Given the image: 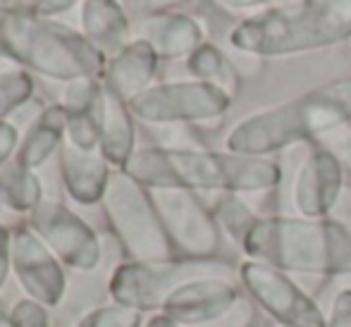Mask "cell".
Instances as JSON below:
<instances>
[{
    "label": "cell",
    "instance_id": "cell-17",
    "mask_svg": "<svg viewBox=\"0 0 351 327\" xmlns=\"http://www.w3.org/2000/svg\"><path fill=\"white\" fill-rule=\"evenodd\" d=\"M273 327H282V325H273Z\"/></svg>",
    "mask_w": 351,
    "mask_h": 327
},
{
    "label": "cell",
    "instance_id": "cell-4",
    "mask_svg": "<svg viewBox=\"0 0 351 327\" xmlns=\"http://www.w3.org/2000/svg\"><path fill=\"white\" fill-rule=\"evenodd\" d=\"M172 182L189 189H208L222 194H263L278 189L282 167L273 158L241 153L177 151L162 158Z\"/></svg>",
    "mask_w": 351,
    "mask_h": 327
},
{
    "label": "cell",
    "instance_id": "cell-12",
    "mask_svg": "<svg viewBox=\"0 0 351 327\" xmlns=\"http://www.w3.org/2000/svg\"><path fill=\"white\" fill-rule=\"evenodd\" d=\"M318 143L320 148H325V151L337 158V162L344 167V172H351V122H344V125L325 132L318 138Z\"/></svg>",
    "mask_w": 351,
    "mask_h": 327
},
{
    "label": "cell",
    "instance_id": "cell-9",
    "mask_svg": "<svg viewBox=\"0 0 351 327\" xmlns=\"http://www.w3.org/2000/svg\"><path fill=\"white\" fill-rule=\"evenodd\" d=\"M239 304V289L225 277H199L172 291L170 311L184 323H215Z\"/></svg>",
    "mask_w": 351,
    "mask_h": 327
},
{
    "label": "cell",
    "instance_id": "cell-6",
    "mask_svg": "<svg viewBox=\"0 0 351 327\" xmlns=\"http://www.w3.org/2000/svg\"><path fill=\"white\" fill-rule=\"evenodd\" d=\"M344 191V167L332 153L315 148L299 165L294 177V208L301 217L323 220L332 217Z\"/></svg>",
    "mask_w": 351,
    "mask_h": 327
},
{
    "label": "cell",
    "instance_id": "cell-7",
    "mask_svg": "<svg viewBox=\"0 0 351 327\" xmlns=\"http://www.w3.org/2000/svg\"><path fill=\"white\" fill-rule=\"evenodd\" d=\"M234 98L204 82L175 84L158 88L143 103V110L156 120H217L230 110Z\"/></svg>",
    "mask_w": 351,
    "mask_h": 327
},
{
    "label": "cell",
    "instance_id": "cell-1",
    "mask_svg": "<svg viewBox=\"0 0 351 327\" xmlns=\"http://www.w3.org/2000/svg\"><path fill=\"white\" fill-rule=\"evenodd\" d=\"M241 249L251 261L301 275H351V222L301 215L258 217Z\"/></svg>",
    "mask_w": 351,
    "mask_h": 327
},
{
    "label": "cell",
    "instance_id": "cell-10",
    "mask_svg": "<svg viewBox=\"0 0 351 327\" xmlns=\"http://www.w3.org/2000/svg\"><path fill=\"white\" fill-rule=\"evenodd\" d=\"M191 72L204 84L220 88V91H225L232 98L239 91V72H237L234 62L217 46L204 43L201 48H196L194 56H191Z\"/></svg>",
    "mask_w": 351,
    "mask_h": 327
},
{
    "label": "cell",
    "instance_id": "cell-16",
    "mask_svg": "<svg viewBox=\"0 0 351 327\" xmlns=\"http://www.w3.org/2000/svg\"><path fill=\"white\" fill-rule=\"evenodd\" d=\"M311 3H330V0H311Z\"/></svg>",
    "mask_w": 351,
    "mask_h": 327
},
{
    "label": "cell",
    "instance_id": "cell-11",
    "mask_svg": "<svg viewBox=\"0 0 351 327\" xmlns=\"http://www.w3.org/2000/svg\"><path fill=\"white\" fill-rule=\"evenodd\" d=\"M215 217L220 220V225L230 232L232 239H237L241 244L244 237L249 234V230L254 227V222L258 220V215L254 213V208L246 201H241L237 194H222L215 203Z\"/></svg>",
    "mask_w": 351,
    "mask_h": 327
},
{
    "label": "cell",
    "instance_id": "cell-3",
    "mask_svg": "<svg viewBox=\"0 0 351 327\" xmlns=\"http://www.w3.org/2000/svg\"><path fill=\"white\" fill-rule=\"evenodd\" d=\"M351 38V0L273 5L244 17L230 43L251 58H287L337 46Z\"/></svg>",
    "mask_w": 351,
    "mask_h": 327
},
{
    "label": "cell",
    "instance_id": "cell-8",
    "mask_svg": "<svg viewBox=\"0 0 351 327\" xmlns=\"http://www.w3.org/2000/svg\"><path fill=\"white\" fill-rule=\"evenodd\" d=\"M160 208L184 251L191 256H210L217 249L215 220L189 191H167L160 196Z\"/></svg>",
    "mask_w": 351,
    "mask_h": 327
},
{
    "label": "cell",
    "instance_id": "cell-5",
    "mask_svg": "<svg viewBox=\"0 0 351 327\" xmlns=\"http://www.w3.org/2000/svg\"><path fill=\"white\" fill-rule=\"evenodd\" d=\"M239 277L249 296L282 327H328L320 306L287 272L258 261H246Z\"/></svg>",
    "mask_w": 351,
    "mask_h": 327
},
{
    "label": "cell",
    "instance_id": "cell-15",
    "mask_svg": "<svg viewBox=\"0 0 351 327\" xmlns=\"http://www.w3.org/2000/svg\"><path fill=\"white\" fill-rule=\"evenodd\" d=\"M213 3L227 12H249V17L261 10L273 8V0H213Z\"/></svg>",
    "mask_w": 351,
    "mask_h": 327
},
{
    "label": "cell",
    "instance_id": "cell-2",
    "mask_svg": "<svg viewBox=\"0 0 351 327\" xmlns=\"http://www.w3.org/2000/svg\"><path fill=\"white\" fill-rule=\"evenodd\" d=\"M344 122H351V77L335 79L294 101L244 117L227 134V151L270 158L294 143L318 141Z\"/></svg>",
    "mask_w": 351,
    "mask_h": 327
},
{
    "label": "cell",
    "instance_id": "cell-13",
    "mask_svg": "<svg viewBox=\"0 0 351 327\" xmlns=\"http://www.w3.org/2000/svg\"><path fill=\"white\" fill-rule=\"evenodd\" d=\"M254 325V308H251L249 301H241L230 311L225 313L222 318H217L213 327H251Z\"/></svg>",
    "mask_w": 351,
    "mask_h": 327
},
{
    "label": "cell",
    "instance_id": "cell-14",
    "mask_svg": "<svg viewBox=\"0 0 351 327\" xmlns=\"http://www.w3.org/2000/svg\"><path fill=\"white\" fill-rule=\"evenodd\" d=\"M328 327H351V289H342L335 296Z\"/></svg>",
    "mask_w": 351,
    "mask_h": 327
}]
</instances>
